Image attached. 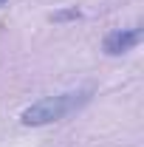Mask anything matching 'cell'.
Segmentation results:
<instances>
[{
  "mask_svg": "<svg viewBox=\"0 0 144 147\" xmlns=\"http://www.w3.org/2000/svg\"><path fill=\"white\" fill-rule=\"evenodd\" d=\"M90 99V91H71V93H57V96H45L34 102L31 108H26L20 113V122L26 127H40V125H51L65 119L68 113L79 110Z\"/></svg>",
  "mask_w": 144,
  "mask_h": 147,
  "instance_id": "1",
  "label": "cell"
},
{
  "mask_svg": "<svg viewBox=\"0 0 144 147\" xmlns=\"http://www.w3.org/2000/svg\"><path fill=\"white\" fill-rule=\"evenodd\" d=\"M139 42H141V28H139V26H136V28H116V31H110V34L105 37L102 48H105V54L119 57V54L133 51Z\"/></svg>",
  "mask_w": 144,
  "mask_h": 147,
  "instance_id": "2",
  "label": "cell"
},
{
  "mask_svg": "<svg viewBox=\"0 0 144 147\" xmlns=\"http://www.w3.org/2000/svg\"><path fill=\"white\" fill-rule=\"evenodd\" d=\"M68 17H79V11H62V14H51V20H68Z\"/></svg>",
  "mask_w": 144,
  "mask_h": 147,
  "instance_id": "3",
  "label": "cell"
},
{
  "mask_svg": "<svg viewBox=\"0 0 144 147\" xmlns=\"http://www.w3.org/2000/svg\"><path fill=\"white\" fill-rule=\"evenodd\" d=\"M3 3H6V0H0V6H3Z\"/></svg>",
  "mask_w": 144,
  "mask_h": 147,
  "instance_id": "4",
  "label": "cell"
}]
</instances>
